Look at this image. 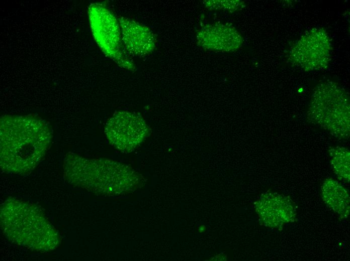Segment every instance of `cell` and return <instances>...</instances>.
Listing matches in <instances>:
<instances>
[{
	"label": "cell",
	"mask_w": 350,
	"mask_h": 261,
	"mask_svg": "<svg viewBox=\"0 0 350 261\" xmlns=\"http://www.w3.org/2000/svg\"><path fill=\"white\" fill-rule=\"evenodd\" d=\"M53 137L49 124L38 116L5 115L0 120V164L7 173H31L48 150Z\"/></svg>",
	"instance_id": "obj_1"
},
{
	"label": "cell",
	"mask_w": 350,
	"mask_h": 261,
	"mask_svg": "<svg viewBox=\"0 0 350 261\" xmlns=\"http://www.w3.org/2000/svg\"><path fill=\"white\" fill-rule=\"evenodd\" d=\"M63 174L74 186L105 195H115L138 188L143 178L131 167L112 160L87 159L73 153L66 154Z\"/></svg>",
	"instance_id": "obj_2"
},
{
	"label": "cell",
	"mask_w": 350,
	"mask_h": 261,
	"mask_svg": "<svg viewBox=\"0 0 350 261\" xmlns=\"http://www.w3.org/2000/svg\"><path fill=\"white\" fill-rule=\"evenodd\" d=\"M1 225L10 241L33 250L55 249L59 237L43 212L35 205L10 198L1 207Z\"/></svg>",
	"instance_id": "obj_3"
},
{
	"label": "cell",
	"mask_w": 350,
	"mask_h": 261,
	"mask_svg": "<svg viewBox=\"0 0 350 261\" xmlns=\"http://www.w3.org/2000/svg\"><path fill=\"white\" fill-rule=\"evenodd\" d=\"M312 123L343 139L349 136V99L347 92L332 82L318 85L307 111Z\"/></svg>",
	"instance_id": "obj_4"
},
{
	"label": "cell",
	"mask_w": 350,
	"mask_h": 261,
	"mask_svg": "<svg viewBox=\"0 0 350 261\" xmlns=\"http://www.w3.org/2000/svg\"><path fill=\"white\" fill-rule=\"evenodd\" d=\"M92 31L103 52L121 67L133 70L135 66L124 50L119 21L103 5L92 4L89 9Z\"/></svg>",
	"instance_id": "obj_5"
},
{
	"label": "cell",
	"mask_w": 350,
	"mask_h": 261,
	"mask_svg": "<svg viewBox=\"0 0 350 261\" xmlns=\"http://www.w3.org/2000/svg\"><path fill=\"white\" fill-rule=\"evenodd\" d=\"M150 132L141 115L127 111L115 112L105 127L109 142L124 153L133 151L150 135Z\"/></svg>",
	"instance_id": "obj_6"
},
{
	"label": "cell",
	"mask_w": 350,
	"mask_h": 261,
	"mask_svg": "<svg viewBox=\"0 0 350 261\" xmlns=\"http://www.w3.org/2000/svg\"><path fill=\"white\" fill-rule=\"evenodd\" d=\"M332 50L328 33L314 28L305 33L291 50L292 59L306 71L323 69L330 59Z\"/></svg>",
	"instance_id": "obj_7"
},
{
	"label": "cell",
	"mask_w": 350,
	"mask_h": 261,
	"mask_svg": "<svg viewBox=\"0 0 350 261\" xmlns=\"http://www.w3.org/2000/svg\"><path fill=\"white\" fill-rule=\"evenodd\" d=\"M255 211L265 226L279 229L297 218L295 205L288 196L274 191L262 194L255 202Z\"/></svg>",
	"instance_id": "obj_8"
},
{
	"label": "cell",
	"mask_w": 350,
	"mask_h": 261,
	"mask_svg": "<svg viewBox=\"0 0 350 261\" xmlns=\"http://www.w3.org/2000/svg\"><path fill=\"white\" fill-rule=\"evenodd\" d=\"M123 45L126 53L143 57L154 50L156 39L146 26L127 18L118 19Z\"/></svg>",
	"instance_id": "obj_9"
},
{
	"label": "cell",
	"mask_w": 350,
	"mask_h": 261,
	"mask_svg": "<svg viewBox=\"0 0 350 261\" xmlns=\"http://www.w3.org/2000/svg\"><path fill=\"white\" fill-rule=\"evenodd\" d=\"M197 39L204 49L218 52L234 51L242 44L240 34L234 27L218 23L204 26Z\"/></svg>",
	"instance_id": "obj_10"
},
{
	"label": "cell",
	"mask_w": 350,
	"mask_h": 261,
	"mask_svg": "<svg viewBox=\"0 0 350 261\" xmlns=\"http://www.w3.org/2000/svg\"><path fill=\"white\" fill-rule=\"evenodd\" d=\"M321 195L326 205L340 219L348 217L349 195L347 189L340 182L331 178L324 180L321 187Z\"/></svg>",
	"instance_id": "obj_11"
},
{
	"label": "cell",
	"mask_w": 350,
	"mask_h": 261,
	"mask_svg": "<svg viewBox=\"0 0 350 261\" xmlns=\"http://www.w3.org/2000/svg\"><path fill=\"white\" fill-rule=\"evenodd\" d=\"M330 163L333 171L341 181L349 183V150L345 147L336 146L329 150Z\"/></svg>",
	"instance_id": "obj_12"
},
{
	"label": "cell",
	"mask_w": 350,
	"mask_h": 261,
	"mask_svg": "<svg viewBox=\"0 0 350 261\" xmlns=\"http://www.w3.org/2000/svg\"><path fill=\"white\" fill-rule=\"evenodd\" d=\"M205 7L210 10H223L235 11L243 6V2L240 1H206L204 2Z\"/></svg>",
	"instance_id": "obj_13"
}]
</instances>
